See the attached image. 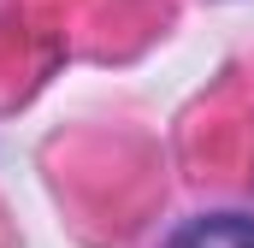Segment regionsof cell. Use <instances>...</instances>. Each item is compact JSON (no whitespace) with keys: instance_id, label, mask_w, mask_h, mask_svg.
<instances>
[{"instance_id":"6da1fadb","label":"cell","mask_w":254,"mask_h":248,"mask_svg":"<svg viewBox=\"0 0 254 248\" xmlns=\"http://www.w3.org/2000/svg\"><path fill=\"white\" fill-rule=\"evenodd\" d=\"M166 248H254V219L249 213H201L190 225H178Z\"/></svg>"}]
</instances>
